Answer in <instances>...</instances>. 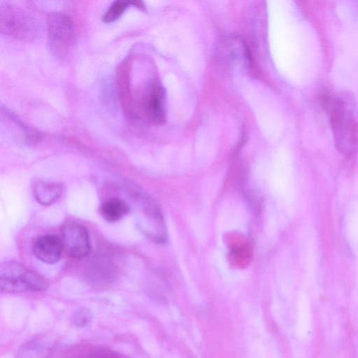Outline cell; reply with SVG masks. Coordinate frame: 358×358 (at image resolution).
Returning <instances> with one entry per match:
<instances>
[{
  "label": "cell",
  "instance_id": "6da1fadb",
  "mask_svg": "<svg viewBox=\"0 0 358 358\" xmlns=\"http://www.w3.org/2000/svg\"><path fill=\"white\" fill-rule=\"evenodd\" d=\"M117 80L120 100L129 116L155 124L165 122V91L157 79L134 82L122 63Z\"/></svg>",
  "mask_w": 358,
  "mask_h": 358
},
{
  "label": "cell",
  "instance_id": "7a4b0ae2",
  "mask_svg": "<svg viewBox=\"0 0 358 358\" xmlns=\"http://www.w3.org/2000/svg\"><path fill=\"white\" fill-rule=\"evenodd\" d=\"M322 107L329 113L330 124L338 150L345 155L358 150V112L348 99L329 92L320 95Z\"/></svg>",
  "mask_w": 358,
  "mask_h": 358
},
{
  "label": "cell",
  "instance_id": "3957f363",
  "mask_svg": "<svg viewBox=\"0 0 358 358\" xmlns=\"http://www.w3.org/2000/svg\"><path fill=\"white\" fill-rule=\"evenodd\" d=\"M1 34L21 41H32L38 34V24L27 10L8 1L1 2Z\"/></svg>",
  "mask_w": 358,
  "mask_h": 358
},
{
  "label": "cell",
  "instance_id": "277c9868",
  "mask_svg": "<svg viewBox=\"0 0 358 358\" xmlns=\"http://www.w3.org/2000/svg\"><path fill=\"white\" fill-rule=\"evenodd\" d=\"M0 287L1 291L8 293L38 292L45 290L47 283L23 264L8 261L0 266Z\"/></svg>",
  "mask_w": 358,
  "mask_h": 358
},
{
  "label": "cell",
  "instance_id": "5b68a950",
  "mask_svg": "<svg viewBox=\"0 0 358 358\" xmlns=\"http://www.w3.org/2000/svg\"><path fill=\"white\" fill-rule=\"evenodd\" d=\"M48 43L52 55L64 61L70 55L75 44V27L65 13H52L47 16Z\"/></svg>",
  "mask_w": 358,
  "mask_h": 358
},
{
  "label": "cell",
  "instance_id": "8992f818",
  "mask_svg": "<svg viewBox=\"0 0 358 358\" xmlns=\"http://www.w3.org/2000/svg\"><path fill=\"white\" fill-rule=\"evenodd\" d=\"M138 202L137 222L141 231L156 243H164L167 232L162 214L157 203L147 194L135 193Z\"/></svg>",
  "mask_w": 358,
  "mask_h": 358
},
{
  "label": "cell",
  "instance_id": "52a82bcc",
  "mask_svg": "<svg viewBox=\"0 0 358 358\" xmlns=\"http://www.w3.org/2000/svg\"><path fill=\"white\" fill-rule=\"evenodd\" d=\"M62 242L66 253L72 258L82 259L91 251L88 229L83 224L69 221L62 229Z\"/></svg>",
  "mask_w": 358,
  "mask_h": 358
},
{
  "label": "cell",
  "instance_id": "ba28073f",
  "mask_svg": "<svg viewBox=\"0 0 358 358\" xmlns=\"http://www.w3.org/2000/svg\"><path fill=\"white\" fill-rule=\"evenodd\" d=\"M62 246V240L57 236L44 235L34 242L33 253L42 262L52 264L59 261Z\"/></svg>",
  "mask_w": 358,
  "mask_h": 358
},
{
  "label": "cell",
  "instance_id": "9c48e42d",
  "mask_svg": "<svg viewBox=\"0 0 358 358\" xmlns=\"http://www.w3.org/2000/svg\"><path fill=\"white\" fill-rule=\"evenodd\" d=\"M33 194L37 202L43 206L51 205L62 195L61 183L45 180L35 182L32 187Z\"/></svg>",
  "mask_w": 358,
  "mask_h": 358
},
{
  "label": "cell",
  "instance_id": "30bf717a",
  "mask_svg": "<svg viewBox=\"0 0 358 358\" xmlns=\"http://www.w3.org/2000/svg\"><path fill=\"white\" fill-rule=\"evenodd\" d=\"M129 210L128 203L124 200L117 197L105 201L100 207L102 217L110 222L119 221L129 213Z\"/></svg>",
  "mask_w": 358,
  "mask_h": 358
},
{
  "label": "cell",
  "instance_id": "8fae6325",
  "mask_svg": "<svg viewBox=\"0 0 358 358\" xmlns=\"http://www.w3.org/2000/svg\"><path fill=\"white\" fill-rule=\"evenodd\" d=\"M131 6L136 7L141 10H145V6L141 1H115L102 16V21L105 23H110L116 21L120 18L125 10Z\"/></svg>",
  "mask_w": 358,
  "mask_h": 358
},
{
  "label": "cell",
  "instance_id": "7c38bea8",
  "mask_svg": "<svg viewBox=\"0 0 358 358\" xmlns=\"http://www.w3.org/2000/svg\"><path fill=\"white\" fill-rule=\"evenodd\" d=\"M92 319V315L90 310L80 308L73 316V323L78 327H85L90 324Z\"/></svg>",
  "mask_w": 358,
  "mask_h": 358
},
{
  "label": "cell",
  "instance_id": "4fadbf2b",
  "mask_svg": "<svg viewBox=\"0 0 358 358\" xmlns=\"http://www.w3.org/2000/svg\"><path fill=\"white\" fill-rule=\"evenodd\" d=\"M94 358H124L121 355L114 352L112 351H101L99 352Z\"/></svg>",
  "mask_w": 358,
  "mask_h": 358
}]
</instances>
